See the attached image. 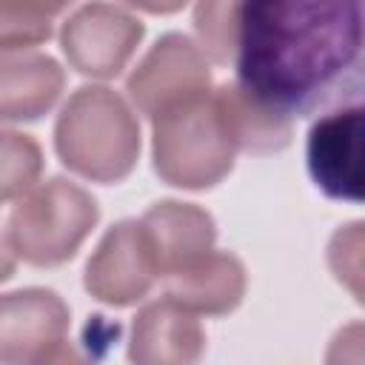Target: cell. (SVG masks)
<instances>
[{"instance_id": "6da1fadb", "label": "cell", "mask_w": 365, "mask_h": 365, "mask_svg": "<svg viewBox=\"0 0 365 365\" xmlns=\"http://www.w3.org/2000/svg\"><path fill=\"white\" fill-rule=\"evenodd\" d=\"M237 86L274 114L308 117L362 91V3L265 0L237 9Z\"/></svg>"}, {"instance_id": "7a4b0ae2", "label": "cell", "mask_w": 365, "mask_h": 365, "mask_svg": "<svg viewBox=\"0 0 365 365\" xmlns=\"http://www.w3.org/2000/svg\"><path fill=\"white\" fill-rule=\"evenodd\" d=\"M60 160L94 182H117L140 157V125L128 103L106 86H83L54 125Z\"/></svg>"}, {"instance_id": "3957f363", "label": "cell", "mask_w": 365, "mask_h": 365, "mask_svg": "<svg viewBox=\"0 0 365 365\" xmlns=\"http://www.w3.org/2000/svg\"><path fill=\"white\" fill-rule=\"evenodd\" d=\"M154 171L180 188H211L231 168L237 145L208 94L154 117Z\"/></svg>"}, {"instance_id": "277c9868", "label": "cell", "mask_w": 365, "mask_h": 365, "mask_svg": "<svg viewBox=\"0 0 365 365\" xmlns=\"http://www.w3.org/2000/svg\"><path fill=\"white\" fill-rule=\"evenodd\" d=\"M94 197L66 177L34 185L6 222V245L31 265H60L77 254L97 225Z\"/></svg>"}, {"instance_id": "5b68a950", "label": "cell", "mask_w": 365, "mask_h": 365, "mask_svg": "<svg viewBox=\"0 0 365 365\" xmlns=\"http://www.w3.org/2000/svg\"><path fill=\"white\" fill-rule=\"evenodd\" d=\"M208 57L191 37L168 31L148 48V54L128 74L125 91L137 111L154 120L180 103L208 94Z\"/></svg>"}, {"instance_id": "8992f818", "label": "cell", "mask_w": 365, "mask_h": 365, "mask_svg": "<svg viewBox=\"0 0 365 365\" xmlns=\"http://www.w3.org/2000/svg\"><path fill=\"white\" fill-rule=\"evenodd\" d=\"M143 23L123 6L88 3L63 23V54L71 68L91 77H117L137 43L143 40Z\"/></svg>"}, {"instance_id": "52a82bcc", "label": "cell", "mask_w": 365, "mask_h": 365, "mask_svg": "<svg viewBox=\"0 0 365 365\" xmlns=\"http://www.w3.org/2000/svg\"><path fill=\"white\" fill-rule=\"evenodd\" d=\"M157 277L148 240L134 220L111 225L86 262V291L108 305H131L143 299Z\"/></svg>"}, {"instance_id": "ba28073f", "label": "cell", "mask_w": 365, "mask_h": 365, "mask_svg": "<svg viewBox=\"0 0 365 365\" xmlns=\"http://www.w3.org/2000/svg\"><path fill=\"white\" fill-rule=\"evenodd\" d=\"M362 108L359 103L339 106L319 117L308 131V171L314 182L334 200H362L359 171Z\"/></svg>"}, {"instance_id": "9c48e42d", "label": "cell", "mask_w": 365, "mask_h": 365, "mask_svg": "<svg viewBox=\"0 0 365 365\" xmlns=\"http://www.w3.org/2000/svg\"><path fill=\"white\" fill-rule=\"evenodd\" d=\"M68 305L46 288L0 297V365H31L68 331Z\"/></svg>"}, {"instance_id": "30bf717a", "label": "cell", "mask_w": 365, "mask_h": 365, "mask_svg": "<svg viewBox=\"0 0 365 365\" xmlns=\"http://www.w3.org/2000/svg\"><path fill=\"white\" fill-rule=\"evenodd\" d=\"M205 354V331L197 314L168 297L137 311L128 339L131 365H197Z\"/></svg>"}, {"instance_id": "8fae6325", "label": "cell", "mask_w": 365, "mask_h": 365, "mask_svg": "<svg viewBox=\"0 0 365 365\" xmlns=\"http://www.w3.org/2000/svg\"><path fill=\"white\" fill-rule=\"evenodd\" d=\"M140 228L148 240L160 277H168L182 265L194 262L197 257L208 254L217 240L214 217L191 202L177 200L154 202L143 214Z\"/></svg>"}, {"instance_id": "7c38bea8", "label": "cell", "mask_w": 365, "mask_h": 365, "mask_svg": "<svg viewBox=\"0 0 365 365\" xmlns=\"http://www.w3.org/2000/svg\"><path fill=\"white\" fill-rule=\"evenodd\" d=\"M165 297L191 314H228L245 294V268L228 251H208L163 277Z\"/></svg>"}, {"instance_id": "4fadbf2b", "label": "cell", "mask_w": 365, "mask_h": 365, "mask_svg": "<svg viewBox=\"0 0 365 365\" xmlns=\"http://www.w3.org/2000/svg\"><path fill=\"white\" fill-rule=\"evenodd\" d=\"M63 83V68L48 54H0V120L20 123L43 117L57 103Z\"/></svg>"}, {"instance_id": "5bb4252c", "label": "cell", "mask_w": 365, "mask_h": 365, "mask_svg": "<svg viewBox=\"0 0 365 365\" xmlns=\"http://www.w3.org/2000/svg\"><path fill=\"white\" fill-rule=\"evenodd\" d=\"M211 97L220 108V117L237 151L242 148L254 154H271L291 143V120L257 103L237 83H222L217 91H211Z\"/></svg>"}, {"instance_id": "9a60e30c", "label": "cell", "mask_w": 365, "mask_h": 365, "mask_svg": "<svg viewBox=\"0 0 365 365\" xmlns=\"http://www.w3.org/2000/svg\"><path fill=\"white\" fill-rule=\"evenodd\" d=\"M40 171H43L40 145L29 134L0 128V202L29 194Z\"/></svg>"}, {"instance_id": "2e32d148", "label": "cell", "mask_w": 365, "mask_h": 365, "mask_svg": "<svg viewBox=\"0 0 365 365\" xmlns=\"http://www.w3.org/2000/svg\"><path fill=\"white\" fill-rule=\"evenodd\" d=\"M60 3H0V51L37 46L51 37Z\"/></svg>"}, {"instance_id": "e0dca14e", "label": "cell", "mask_w": 365, "mask_h": 365, "mask_svg": "<svg viewBox=\"0 0 365 365\" xmlns=\"http://www.w3.org/2000/svg\"><path fill=\"white\" fill-rule=\"evenodd\" d=\"M237 9L240 3H200L194 9V29L200 34V51L214 63H228L237 43Z\"/></svg>"}, {"instance_id": "ac0fdd59", "label": "cell", "mask_w": 365, "mask_h": 365, "mask_svg": "<svg viewBox=\"0 0 365 365\" xmlns=\"http://www.w3.org/2000/svg\"><path fill=\"white\" fill-rule=\"evenodd\" d=\"M328 262L339 282H345L354 299H362V222L339 228L328 245Z\"/></svg>"}, {"instance_id": "d6986e66", "label": "cell", "mask_w": 365, "mask_h": 365, "mask_svg": "<svg viewBox=\"0 0 365 365\" xmlns=\"http://www.w3.org/2000/svg\"><path fill=\"white\" fill-rule=\"evenodd\" d=\"M325 365H362V322H348L336 331Z\"/></svg>"}, {"instance_id": "ffe728a7", "label": "cell", "mask_w": 365, "mask_h": 365, "mask_svg": "<svg viewBox=\"0 0 365 365\" xmlns=\"http://www.w3.org/2000/svg\"><path fill=\"white\" fill-rule=\"evenodd\" d=\"M31 365H94L83 351H77L71 342H66V339H60V342H54L51 348H46Z\"/></svg>"}, {"instance_id": "44dd1931", "label": "cell", "mask_w": 365, "mask_h": 365, "mask_svg": "<svg viewBox=\"0 0 365 365\" xmlns=\"http://www.w3.org/2000/svg\"><path fill=\"white\" fill-rule=\"evenodd\" d=\"M14 274V254L6 245V240H0V282H6Z\"/></svg>"}]
</instances>
